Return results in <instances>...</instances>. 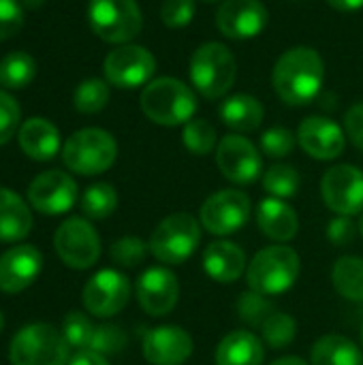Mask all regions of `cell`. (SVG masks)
Returning a JSON list of instances; mask_svg holds the SVG:
<instances>
[{
  "label": "cell",
  "mask_w": 363,
  "mask_h": 365,
  "mask_svg": "<svg viewBox=\"0 0 363 365\" xmlns=\"http://www.w3.org/2000/svg\"><path fill=\"white\" fill-rule=\"evenodd\" d=\"M332 280L336 291L349 302H363V259L340 257L334 263Z\"/></svg>",
  "instance_id": "28"
},
{
  "label": "cell",
  "mask_w": 363,
  "mask_h": 365,
  "mask_svg": "<svg viewBox=\"0 0 363 365\" xmlns=\"http://www.w3.org/2000/svg\"><path fill=\"white\" fill-rule=\"evenodd\" d=\"M131 299V282L116 269H101L83 287V306L98 319L118 314Z\"/></svg>",
  "instance_id": "13"
},
{
  "label": "cell",
  "mask_w": 363,
  "mask_h": 365,
  "mask_svg": "<svg viewBox=\"0 0 363 365\" xmlns=\"http://www.w3.org/2000/svg\"><path fill=\"white\" fill-rule=\"evenodd\" d=\"M118 156L116 139L103 128H81L73 133L64 148V165L79 175H98L105 173Z\"/></svg>",
  "instance_id": "6"
},
{
  "label": "cell",
  "mask_w": 363,
  "mask_h": 365,
  "mask_svg": "<svg viewBox=\"0 0 363 365\" xmlns=\"http://www.w3.org/2000/svg\"><path fill=\"white\" fill-rule=\"evenodd\" d=\"M88 21L92 32L107 43H128L143 26L141 9L135 0H90Z\"/></svg>",
  "instance_id": "8"
},
{
  "label": "cell",
  "mask_w": 363,
  "mask_h": 365,
  "mask_svg": "<svg viewBox=\"0 0 363 365\" xmlns=\"http://www.w3.org/2000/svg\"><path fill=\"white\" fill-rule=\"evenodd\" d=\"M2 327H4V319H2V312H0V331H2Z\"/></svg>",
  "instance_id": "50"
},
{
  "label": "cell",
  "mask_w": 363,
  "mask_h": 365,
  "mask_svg": "<svg viewBox=\"0 0 363 365\" xmlns=\"http://www.w3.org/2000/svg\"><path fill=\"white\" fill-rule=\"evenodd\" d=\"M218 113H220V120L231 130L250 133V130H257L261 126L265 109L250 94H233V96L223 101V105L218 107Z\"/></svg>",
  "instance_id": "26"
},
{
  "label": "cell",
  "mask_w": 363,
  "mask_h": 365,
  "mask_svg": "<svg viewBox=\"0 0 363 365\" xmlns=\"http://www.w3.org/2000/svg\"><path fill=\"white\" fill-rule=\"evenodd\" d=\"M188 75L205 98H220L235 83L237 62L223 43H203L190 56Z\"/></svg>",
  "instance_id": "4"
},
{
  "label": "cell",
  "mask_w": 363,
  "mask_h": 365,
  "mask_svg": "<svg viewBox=\"0 0 363 365\" xmlns=\"http://www.w3.org/2000/svg\"><path fill=\"white\" fill-rule=\"evenodd\" d=\"M297 141L317 160H334L344 152V130L329 118H306L297 128Z\"/></svg>",
  "instance_id": "19"
},
{
  "label": "cell",
  "mask_w": 363,
  "mask_h": 365,
  "mask_svg": "<svg viewBox=\"0 0 363 365\" xmlns=\"http://www.w3.org/2000/svg\"><path fill=\"white\" fill-rule=\"evenodd\" d=\"M300 276V255L289 246H267L248 263L246 280L250 291L263 297L287 293Z\"/></svg>",
  "instance_id": "3"
},
{
  "label": "cell",
  "mask_w": 363,
  "mask_h": 365,
  "mask_svg": "<svg viewBox=\"0 0 363 365\" xmlns=\"http://www.w3.org/2000/svg\"><path fill=\"white\" fill-rule=\"evenodd\" d=\"M68 365H109V364H107V359H105L103 355H98V353L90 351V349H86V351H77V353L68 359Z\"/></svg>",
  "instance_id": "45"
},
{
  "label": "cell",
  "mask_w": 363,
  "mask_h": 365,
  "mask_svg": "<svg viewBox=\"0 0 363 365\" xmlns=\"http://www.w3.org/2000/svg\"><path fill=\"white\" fill-rule=\"evenodd\" d=\"M216 165L233 184H252L261 175V156L252 141L242 135H227L216 148Z\"/></svg>",
  "instance_id": "14"
},
{
  "label": "cell",
  "mask_w": 363,
  "mask_h": 365,
  "mask_svg": "<svg viewBox=\"0 0 363 365\" xmlns=\"http://www.w3.org/2000/svg\"><path fill=\"white\" fill-rule=\"evenodd\" d=\"M261 334H263V340L267 342L270 349H287L293 340H295V334H297V323L293 317L285 314V312H274L261 327Z\"/></svg>",
  "instance_id": "33"
},
{
  "label": "cell",
  "mask_w": 363,
  "mask_h": 365,
  "mask_svg": "<svg viewBox=\"0 0 363 365\" xmlns=\"http://www.w3.org/2000/svg\"><path fill=\"white\" fill-rule=\"evenodd\" d=\"M109 103V86L103 79H83L73 94V105L79 113H98Z\"/></svg>",
  "instance_id": "31"
},
{
  "label": "cell",
  "mask_w": 363,
  "mask_h": 365,
  "mask_svg": "<svg viewBox=\"0 0 363 365\" xmlns=\"http://www.w3.org/2000/svg\"><path fill=\"white\" fill-rule=\"evenodd\" d=\"M36 75V62L26 51L6 53L0 60V86L11 90H21L32 83Z\"/></svg>",
  "instance_id": "29"
},
{
  "label": "cell",
  "mask_w": 363,
  "mask_h": 365,
  "mask_svg": "<svg viewBox=\"0 0 363 365\" xmlns=\"http://www.w3.org/2000/svg\"><path fill=\"white\" fill-rule=\"evenodd\" d=\"M193 355V338L175 325L154 327L143 336V357L152 365H182Z\"/></svg>",
  "instance_id": "18"
},
{
  "label": "cell",
  "mask_w": 363,
  "mask_h": 365,
  "mask_svg": "<svg viewBox=\"0 0 363 365\" xmlns=\"http://www.w3.org/2000/svg\"><path fill=\"white\" fill-rule=\"evenodd\" d=\"M344 128H347V135L351 137V141H353L359 150H363V103L353 105V107L347 111Z\"/></svg>",
  "instance_id": "44"
},
{
  "label": "cell",
  "mask_w": 363,
  "mask_h": 365,
  "mask_svg": "<svg viewBox=\"0 0 363 365\" xmlns=\"http://www.w3.org/2000/svg\"><path fill=\"white\" fill-rule=\"evenodd\" d=\"M272 365H308L302 357H280L276 359Z\"/></svg>",
  "instance_id": "47"
},
{
  "label": "cell",
  "mask_w": 363,
  "mask_h": 365,
  "mask_svg": "<svg viewBox=\"0 0 363 365\" xmlns=\"http://www.w3.org/2000/svg\"><path fill=\"white\" fill-rule=\"evenodd\" d=\"M325 205L338 216H357L363 212V171L353 165H336L321 180Z\"/></svg>",
  "instance_id": "12"
},
{
  "label": "cell",
  "mask_w": 363,
  "mask_h": 365,
  "mask_svg": "<svg viewBox=\"0 0 363 365\" xmlns=\"http://www.w3.org/2000/svg\"><path fill=\"white\" fill-rule=\"evenodd\" d=\"M24 26V9L17 0H0V41L15 36Z\"/></svg>",
  "instance_id": "42"
},
{
  "label": "cell",
  "mask_w": 363,
  "mask_h": 365,
  "mask_svg": "<svg viewBox=\"0 0 363 365\" xmlns=\"http://www.w3.org/2000/svg\"><path fill=\"white\" fill-rule=\"evenodd\" d=\"M143 113L160 126H178L190 122L197 111L195 92L180 79L158 77L152 79L141 92Z\"/></svg>",
  "instance_id": "2"
},
{
  "label": "cell",
  "mask_w": 363,
  "mask_h": 365,
  "mask_svg": "<svg viewBox=\"0 0 363 365\" xmlns=\"http://www.w3.org/2000/svg\"><path fill=\"white\" fill-rule=\"evenodd\" d=\"M265 349L261 340L250 331H231L218 342L216 365H261Z\"/></svg>",
  "instance_id": "24"
},
{
  "label": "cell",
  "mask_w": 363,
  "mask_h": 365,
  "mask_svg": "<svg viewBox=\"0 0 363 365\" xmlns=\"http://www.w3.org/2000/svg\"><path fill=\"white\" fill-rule=\"evenodd\" d=\"M32 214L26 201L9 190L0 188V242H19L30 233Z\"/></svg>",
  "instance_id": "25"
},
{
  "label": "cell",
  "mask_w": 363,
  "mask_h": 365,
  "mask_svg": "<svg viewBox=\"0 0 363 365\" xmlns=\"http://www.w3.org/2000/svg\"><path fill=\"white\" fill-rule=\"evenodd\" d=\"M201 244V222L190 214H171L158 222L148 246L150 252L165 265H182Z\"/></svg>",
  "instance_id": "7"
},
{
  "label": "cell",
  "mask_w": 363,
  "mask_h": 365,
  "mask_svg": "<svg viewBox=\"0 0 363 365\" xmlns=\"http://www.w3.org/2000/svg\"><path fill=\"white\" fill-rule=\"evenodd\" d=\"M362 344H363V327H362Z\"/></svg>",
  "instance_id": "52"
},
{
  "label": "cell",
  "mask_w": 363,
  "mask_h": 365,
  "mask_svg": "<svg viewBox=\"0 0 363 365\" xmlns=\"http://www.w3.org/2000/svg\"><path fill=\"white\" fill-rule=\"evenodd\" d=\"M68 344L53 325L34 323L19 329L9 349L11 365H68Z\"/></svg>",
  "instance_id": "5"
},
{
  "label": "cell",
  "mask_w": 363,
  "mask_h": 365,
  "mask_svg": "<svg viewBox=\"0 0 363 365\" xmlns=\"http://www.w3.org/2000/svg\"><path fill=\"white\" fill-rule=\"evenodd\" d=\"M325 79V64L317 49L293 47L287 49L272 73V83L276 94L287 105H308L321 92Z\"/></svg>",
  "instance_id": "1"
},
{
  "label": "cell",
  "mask_w": 363,
  "mask_h": 365,
  "mask_svg": "<svg viewBox=\"0 0 363 365\" xmlns=\"http://www.w3.org/2000/svg\"><path fill=\"white\" fill-rule=\"evenodd\" d=\"M180 284L171 269L150 267L137 280V299L139 306L150 317H165L178 306Z\"/></svg>",
  "instance_id": "17"
},
{
  "label": "cell",
  "mask_w": 363,
  "mask_h": 365,
  "mask_svg": "<svg viewBox=\"0 0 363 365\" xmlns=\"http://www.w3.org/2000/svg\"><path fill=\"white\" fill-rule=\"evenodd\" d=\"M118 207V192L111 184H92L81 197V212L92 220L109 218Z\"/></svg>",
  "instance_id": "30"
},
{
  "label": "cell",
  "mask_w": 363,
  "mask_h": 365,
  "mask_svg": "<svg viewBox=\"0 0 363 365\" xmlns=\"http://www.w3.org/2000/svg\"><path fill=\"white\" fill-rule=\"evenodd\" d=\"M246 269V255L233 242H212L203 250V272L220 284H231L242 278Z\"/></svg>",
  "instance_id": "21"
},
{
  "label": "cell",
  "mask_w": 363,
  "mask_h": 365,
  "mask_svg": "<svg viewBox=\"0 0 363 365\" xmlns=\"http://www.w3.org/2000/svg\"><path fill=\"white\" fill-rule=\"evenodd\" d=\"M24 2H26L28 6H39V4H41L43 0H24Z\"/></svg>",
  "instance_id": "48"
},
{
  "label": "cell",
  "mask_w": 363,
  "mask_h": 365,
  "mask_svg": "<svg viewBox=\"0 0 363 365\" xmlns=\"http://www.w3.org/2000/svg\"><path fill=\"white\" fill-rule=\"evenodd\" d=\"M105 77L116 88H139L148 86L156 73V58L141 45H120L109 51L103 64Z\"/></svg>",
  "instance_id": "11"
},
{
  "label": "cell",
  "mask_w": 363,
  "mask_h": 365,
  "mask_svg": "<svg viewBox=\"0 0 363 365\" xmlns=\"http://www.w3.org/2000/svg\"><path fill=\"white\" fill-rule=\"evenodd\" d=\"M329 6H334L336 11H342V13H353L357 9L363 6V0H327Z\"/></svg>",
  "instance_id": "46"
},
{
  "label": "cell",
  "mask_w": 363,
  "mask_h": 365,
  "mask_svg": "<svg viewBox=\"0 0 363 365\" xmlns=\"http://www.w3.org/2000/svg\"><path fill=\"white\" fill-rule=\"evenodd\" d=\"M300 173L291 165H274L263 175V188L276 199H291L300 190Z\"/></svg>",
  "instance_id": "32"
},
{
  "label": "cell",
  "mask_w": 363,
  "mask_h": 365,
  "mask_svg": "<svg viewBox=\"0 0 363 365\" xmlns=\"http://www.w3.org/2000/svg\"><path fill=\"white\" fill-rule=\"evenodd\" d=\"M216 26L227 38H255L267 26V9L259 0H225L216 13Z\"/></svg>",
  "instance_id": "16"
},
{
  "label": "cell",
  "mask_w": 363,
  "mask_h": 365,
  "mask_svg": "<svg viewBox=\"0 0 363 365\" xmlns=\"http://www.w3.org/2000/svg\"><path fill=\"white\" fill-rule=\"evenodd\" d=\"M53 246L62 263L71 269H88L101 257L98 233L83 218L64 220L53 235Z\"/></svg>",
  "instance_id": "10"
},
{
  "label": "cell",
  "mask_w": 363,
  "mask_h": 365,
  "mask_svg": "<svg viewBox=\"0 0 363 365\" xmlns=\"http://www.w3.org/2000/svg\"><path fill=\"white\" fill-rule=\"evenodd\" d=\"M43 257L34 246H13L0 257V291L21 293L41 274Z\"/></svg>",
  "instance_id": "20"
},
{
  "label": "cell",
  "mask_w": 363,
  "mask_h": 365,
  "mask_svg": "<svg viewBox=\"0 0 363 365\" xmlns=\"http://www.w3.org/2000/svg\"><path fill=\"white\" fill-rule=\"evenodd\" d=\"M184 148L197 156H205L216 148V128L208 120H190L182 133Z\"/></svg>",
  "instance_id": "34"
},
{
  "label": "cell",
  "mask_w": 363,
  "mask_h": 365,
  "mask_svg": "<svg viewBox=\"0 0 363 365\" xmlns=\"http://www.w3.org/2000/svg\"><path fill=\"white\" fill-rule=\"evenodd\" d=\"M357 229H359V233H362V237H363V214H362V218H359V225H357Z\"/></svg>",
  "instance_id": "49"
},
{
  "label": "cell",
  "mask_w": 363,
  "mask_h": 365,
  "mask_svg": "<svg viewBox=\"0 0 363 365\" xmlns=\"http://www.w3.org/2000/svg\"><path fill=\"white\" fill-rule=\"evenodd\" d=\"M94 325L90 323V319L81 312H68L64 317V323H62V336L66 340V344L71 349H77V351H86L90 349V342H92V336H94Z\"/></svg>",
  "instance_id": "35"
},
{
  "label": "cell",
  "mask_w": 363,
  "mask_h": 365,
  "mask_svg": "<svg viewBox=\"0 0 363 365\" xmlns=\"http://www.w3.org/2000/svg\"><path fill=\"white\" fill-rule=\"evenodd\" d=\"M30 205L45 216H60L77 201V184L68 173L45 171L28 186Z\"/></svg>",
  "instance_id": "15"
},
{
  "label": "cell",
  "mask_w": 363,
  "mask_h": 365,
  "mask_svg": "<svg viewBox=\"0 0 363 365\" xmlns=\"http://www.w3.org/2000/svg\"><path fill=\"white\" fill-rule=\"evenodd\" d=\"M257 222H259V229L263 231V235H267L270 240L280 242V244L293 240L300 229L295 210L276 197H267L259 203Z\"/></svg>",
  "instance_id": "23"
},
{
  "label": "cell",
  "mask_w": 363,
  "mask_h": 365,
  "mask_svg": "<svg viewBox=\"0 0 363 365\" xmlns=\"http://www.w3.org/2000/svg\"><path fill=\"white\" fill-rule=\"evenodd\" d=\"M237 312H240V317H242L248 325H252V327H263V323H265L276 310H274V306L267 302V297H263V295L250 291V293H246V295L240 297V302H237Z\"/></svg>",
  "instance_id": "37"
},
{
  "label": "cell",
  "mask_w": 363,
  "mask_h": 365,
  "mask_svg": "<svg viewBox=\"0 0 363 365\" xmlns=\"http://www.w3.org/2000/svg\"><path fill=\"white\" fill-rule=\"evenodd\" d=\"M195 17V0H165L160 6V19L169 28H184Z\"/></svg>",
  "instance_id": "40"
},
{
  "label": "cell",
  "mask_w": 363,
  "mask_h": 365,
  "mask_svg": "<svg viewBox=\"0 0 363 365\" xmlns=\"http://www.w3.org/2000/svg\"><path fill=\"white\" fill-rule=\"evenodd\" d=\"M357 227L349 216H338L327 227V237L334 246H349L355 240Z\"/></svg>",
  "instance_id": "43"
},
{
  "label": "cell",
  "mask_w": 363,
  "mask_h": 365,
  "mask_svg": "<svg viewBox=\"0 0 363 365\" xmlns=\"http://www.w3.org/2000/svg\"><path fill=\"white\" fill-rule=\"evenodd\" d=\"M19 148L36 163L51 160L60 150V133L45 118H30L19 126Z\"/></svg>",
  "instance_id": "22"
},
{
  "label": "cell",
  "mask_w": 363,
  "mask_h": 365,
  "mask_svg": "<svg viewBox=\"0 0 363 365\" xmlns=\"http://www.w3.org/2000/svg\"><path fill=\"white\" fill-rule=\"evenodd\" d=\"M203 2H218V0H203Z\"/></svg>",
  "instance_id": "51"
},
{
  "label": "cell",
  "mask_w": 363,
  "mask_h": 365,
  "mask_svg": "<svg viewBox=\"0 0 363 365\" xmlns=\"http://www.w3.org/2000/svg\"><path fill=\"white\" fill-rule=\"evenodd\" d=\"M252 205L248 195L240 190H218L208 197L199 212L201 227L212 235H233L250 218Z\"/></svg>",
  "instance_id": "9"
},
{
  "label": "cell",
  "mask_w": 363,
  "mask_h": 365,
  "mask_svg": "<svg viewBox=\"0 0 363 365\" xmlns=\"http://www.w3.org/2000/svg\"><path fill=\"white\" fill-rule=\"evenodd\" d=\"M312 365H363L359 346L338 334L323 336L312 346Z\"/></svg>",
  "instance_id": "27"
},
{
  "label": "cell",
  "mask_w": 363,
  "mask_h": 365,
  "mask_svg": "<svg viewBox=\"0 0 363 365\" xmlns=\"http://www.w3.org/2000/svg\"><path fill=\"white\" fill-rule=\"evenodd\" d=\"M126 346V334L122 331V327L118 325H101L94 329L92 342H90V351L107 357V355H116Z\"/></svg>",
  "instance_id": "38"
},
{
  "label": "cell",
  "mask_w": 363,
  "mask_h": 365,
  "mask_svg": "<svg viewBox=\"0 0 363 365\" xmlns=\"http://www.w3.org/2000/svg\"><path fill=\"white\" fill-rule=\"evenodd\" d=\"M148 250H150V246L141 237L128 235V237H122V240L113 242L109 255H111L113 263H118L122 267H137L139 263L145 261Z\"/></svg>",
  "instance_id": "36"
},
{
  "label": "cell",
  "mask_w": 363,
  "mask_h": 365,
  "mask_svg": "<svg viewBox=\"0 0 363 365\" xmlns=\"http://www.w3.org/2000/svg\"><path fill=\"white\" fill-rule=\"evenodd\" d=\"M19 118H21V111H19L17 101L4 90H0V145H4L15 135L19 126Z\"/></svg>",
  "instance_id": "41"
},
{
  "label": "cell",
  "mask_w": 363,
  "mask_h": 365,
  "mask_svg": "<svg viewBox=\"0 0 363 365\" xmlns=\"http://www.w3.org/2000/svg\"><path fill=\"white\" fill-rule=\"evenodd\" d=\"M293 148H295V135L285 126L270 128L261 135V150L270 158H285L293 152Z\"/></svg>",
  "instance_id": "39"
}]
</instances>
